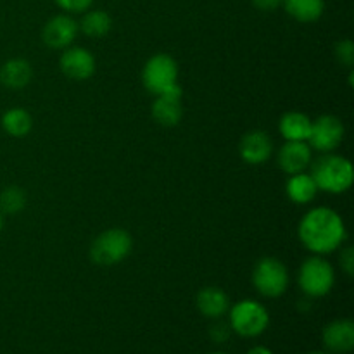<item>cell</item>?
<instances>
[{
    "label": "cell",
    "mask_w": 354,
    "mask_h": 354,
    "mask_svg": "<svg viewBox=\"0 0 354 354\" xmlns=\"http://www.w3.org/2000/svg\"><path fill=\"white\" fill-rule=\"evenodd\" d=\"M299 241L315 254H328L341 248L346 241V225L341 214L330 207H315L301 220Z\"/></svg>",
    "instance_id": "obj_1"
},
{
    "label": "cell",
    "mask_w": 354,
    "mask_h": 354,
    "mask_svg": "<svg viewBox=\"0 0 354 354\" xmlns=\"http://www.w3.org/2000/svg\"><path fill=\"white\" fill-rule=\"evenodd\" d=\"M310 175L313 176L318 190L328 194H344L346 190L351 189L354 180L353 165L349 159L335 156L332 152L313 162Z\"/></svg>",
    "instance_id": "obj_2"
},
{
    "label": "cell",
    "mask_w": 354,
    "mask_h": 354,
    "mask_svg": "<svg viewBox=\"0 0 354 354\" xmlns=\"http://www.w3.org/2000/svg\"><path fill=\"white\" fill-rule=\"evenodd\" d=\"M131 248H133V241L127 230L109 228L93 241L92 248H90V258L97 265L113 266L127 259V256L131 252Z\"/></svg>",
    "instance_id": "obj_3"
},
{
    "label": "cell",
    "mask_w": 354,
    "mask_h": 354,
    "mask_svg": "<svg viewBox=\"0 0 354 354\" xmlns=\"http://www.w3.org/2000/svg\"><path fill=\"white\" fill-rule=\"evenodd\" d=\"M301 290L308 297H324L332 290L335 283V273L330 263L322 256H311L304 259L297 275Z\"/></svg>",
    "instance_id": "obj_4"
},
{
    "label": "cell",
    "mask_w": 354,
    "mask_h": 354,
    "mask_svg": "<svg viewBox=\"0 0 354 354\" xmlns=\"http://www.w3.org/2000/svg\"><path fill=\"white\" fill-rule=\"evenodd\" d=\"M228 311H230V328L242 337H258L268 328L270 315L258 301H239Z\"/></svg>",
    "instance_id": "obj_5"
},
{
    "label": "cell",
    "mask_w": 354,
    "mask_h": 354,
    "mask_svg": "<svg viewBox=\"0 0 354 354\" xmlns=\"http://www.w3.org/2000/svg\"><path fill=\"white\" fill-rule=\"evenodd\" d=\"M252 286L261 296L280 297L289 287V270L277 258L259 259L252 270Z\"/></svg>",
    "instance_id": "obj_6"
},
{
    "label": "cell",
    "mask_w": 354,
    "mask_h": 354,
    "mask_svg": "<svg viewBox=\"0 0 354 354\" xmlns=\"http://www.w3.org/2000/svg\"><path fill=\"white\" fill-rule=\"evenodd\" d=\"M142 83L152 95L165 93L178 85V64L168 54H158L149 59L142 71Z\"/></svg>",
    "instance_id": "obj_7"
},
{
    "label": "cell",
    "mask_w": 354,
    "mask_h": 354,
    "mask_svg": "<svg viewBox=\"0 0 354 354\" xmlns=\"http://www.w3.org/2000/svg\"><path fill=\"white\" fill-rule=\"evenodd\" d=\"M344 140V124L337 116L325 114L311 124V133L308 144L318 152H334Z\"/></svg>",
    "instance_id": "obj_8"
},
{
    "label": "cell",
    "mask_w": 354,
    "mask_h": 354,
    "mask_svg": "<svg viewBox=\"0 0 354 354\" xmlns=\"http://www.w3.org/2000/svg\"><path fill=\"white\" fill-rule=\"evenodd\" d=\"M78 35V23L68 14H59L45 23L41 37L47 47L55 50H64L75 41Z\"/></svg>",
    "instance_id": "obj_9"
},
{
    "label": "cell",
    "mask_w": 354,
    "mask_h": 354,
    "mask_svg": "<svg viewBox=\"0 0 354 354\" xmlns=\"http://www.w3.org/2000/svg\"><path fill=\"white\" fill-rule=\"evenodd\" d=\"M182 88L175 85L173 88L166 90L165 93L156 95L152 104V118L161 127H176L182 121L183 106H182Z\"/></svg>",
    "instance_id": "obj_10"
},
{
    "label": "cell",
    "mask_w": 354,
    "mask_h": 354,
    "mask_svg": "<svg viewBox=\"0 0 354 354\" xmlns=\"http://www.w3.org/2000/svg\"><path fill=\"white\" fill-rule=\"evenodd\" d=\"M59 66H61V71L68 78L83 82V80H88L95 73V57L86 48L71 47L62 52L61 59H59Z\"/></svg>",
    "instance_id": "obj_11"
},
{
    "label": "cell",
    "mask_w": 354,
    "mask_h": 354,
    "mask_svg": "<svg viewBox=\"0 0 354 354\" xmlns=\"http://www.w3.org/2000/svg\"><path fill=\"white\" fill-rule=\"evenodd\" d=\"M239 152H241V158L244 159L248 165H265V162L272 158L273 142L266 131H249V133H245L244 137H242L241 145H239Z\"/></svg>",
    "instance_id": "obj_12"
},
{
    "label": "cell",
    "mask_w": 354,
    "mask_h": 354,
    "mask_svg": "<svg viewBox=\"0 0 354 354\" xmlns=\"http://www.w3.org/2000/svg\"><path fill=\"white\" fill-rule=\"evenodd\" d=\"M313 159V151H311L308 142H287L279 151V166L287 175H296L303 173Z\"/></svg>",
    "instance_id": "obj_13"
},
{
    "label": "cell",
    "mask_w": 354,
    "mask_h": 354,
    "mask_svg": "<svg viewBox=\"0 0 354 354\" xmlns=\"http://www.w3.org/2000/svg\"><path fill=\"white\" fill-rule=\"evenodd\" d=\"M322 341L330 353H349L354 348V324L351 320L330 322L322 332Z\"/></svg>",
    "instance_id": "obj_14"
},
{
    "label": "cell",
    "mask_w": 354,
    "mask_h": 354,
    "mask_svg": "<svg viewBox=\"0 0 354 354\" xmlns=\"http://www.w3.org/2000/svg\"><path fill=\"white\" fill-rule=\"evenodd\" d=\"M197 310L207 318H218L223 317L225 313H228L230 310V301L228 296L225 294V290H221L220 287H204L203 290H199L197 294Z\"/></svg>",
    "instance_id": "obj_15"
},
{
    "label": "cell",
    "mask_w": 354,
    "mask_h": 354,
    "mask_svg": "<svg viewBox=\"0 0 354 354\" xmlns=\"http://www.w3.org/2000/svg\"><path fill=\"white\" fill-rule=\"evenodd\" d=\"M311 121L310 116L297 111H290L280 118L279 131L287 142H308L311 133Z\"/></svg>",
    "instance_id": "obj_16"
},
{
    "label": "cell",
    "mask_w": 354,
    "mask_h": 354,
    "mask_svg": "<svg viewBox=\"0 0 354 354\" xmlns=\"http://www.w3.org/2000/svg\"><path fill=\"white\" fill-rule=\"evenodd\" d=\"M33 69L26 59H10L0 68V83L7 88H23L31 82Z\"/></svg>",
    "instance_id": "obj_17"
},
{
    "label": "cell",
    "mask_w": 354,
    "mask_h": 354,
    "mask_svg": "<svg viewBox=\"0 0 354 354\" xmlns=\"http://www.w3.org/2000/svg\"><path fill=\"white\" fill-rule=\"evenodd\" d=\"M286 192L289 196V199L296 204H308L317 197L318 187L315 183L313 176L310 173H296V175H290V178L287 180Z\"/></svg>",
    "instance_id": "obj_18"
},
{
    "label": "cell",
    "mask_w": 354,
    "mask_h": 354,
    "mask_svg": "<svg viewBox=\"0 0 354 354\" xmlns=\"http://www.w3.org/2000/svg\"><path fill=\"white\" fill-rule=\"evenodd\" d=\"M282 6L299 23H313L325 10V0H283Z\"/></svg>",
    "instance_id": "obj_19"
},
{
    "label": "cell",
    "mask_w": 354,
    "mask_h": 354,
    "mask_svg": "<svg viewBox=\"0 0 354 354\" xmlns=\"http://www.w3.org/2000/svg\"><path fill=\"white\" fill-rule=\"evenodd\" d=\"M2 128L7 135L14 138H23L33 128V118L23 107H12L2 116Z\"/></svg>",
    "instance_id": "obj_20"
},
{
    "label": "cell",
    "mask_w": 354,
    "mask_h": 354,
    "mask_svg": "<svg viewBox=\"0 0 354 354\" xmlns=\"http://www.w3.org/2000/svg\"><path fill=\"white\" fill-rule=\"evenodd\" d=\"M113 21L106 10H85L82 23L78 24L80 30L90 38H102L111 31Z\"/></svg>",
    "instance_id": "obj_21"
},
{
    "label": "cell",
    "mask_w": 354,
    "mask_h": 354,
    "mask_svg": "<svg viewBox=\"0 0 354 354\" xmlns=\"http://www.w3.org/2000/svg\"><path fill=\"white\" fill-rule=\"evenodd\" d=\"M26 206V194L21 187L10 185L0 192V213L16 214Z\"/></svg>",
    "instance_id": "obj_22"
},
{
    "label": "cell",
    "mask_w": 354,
    "mask_h": 354,
    "mask_svg": "<svg viewBox=\"0 0 354 354\" xmlns=\"http://www.w3.org/2000/svg\"><path fill=\"white\" fill-rule=\"evenodd\" d=\"M335 54H337V59L346 64L348 68H351L354 62V45L351 40H342L339 41L337 47H335Z\"/></svg>",
    "instance_id": "obj_23"
},
{
    "label": "cell",
    "mask_w": 354,
    "mask_h": 354,
    "mask_svg": "<svg viewBox=\"0 0 354 354\" xmlns=\"http://www.w3.org/2000/svg\"><path fill=\"white\" fill-rule=\"evenodd\" d=\"M93 0H55L59 7L66 12H85L90 9Z\"/></svg>",
    "instance_id": "obj_24"
},
{
    "label": "cell",
    "mask_w": 354,
    "mask_h": 354,
    "mask_svg": "<svg viewBox=\"0 0 354 354\" xmlns=\"http://www.w3.org/2000/svg\"><path fill=\"white\" fill-rule=\"evenodd\" d=\"M341 266L349 277L354 273V249L351 245H348V248L341 252Z\"/></svg>",
    "instance_id": "obj_25"
},
{
    "label": "cell",
    "mask_w": 354,
    "mask_h": 354,
    "mask_svg": "<svg viewBox=\"0 0 354 354\" xmlns=\"http://www.w3.org/2000/svg\"><path fill=\"white\" fill-rule=\"evenodd\" d=\"M228 334H230V332H228L227 325L214 324L213 327H211V337H213V341H216V342L227 341Z\"/></svg>",
    "instance_id": "obj_26"
},
{
    "label": "cell",
    "mask_w": 354,
    "mask_h": 354,
    "mask_svg": "<svg viewBox=\"0 0 354 354\" xmlns=\"http://www.w3.org/2000/svg\"><path fill=\"white\" fill-rule=\"evenodd\" d=\"M283 0H252V6L259 10H265V12H270V10H275L282 6Z\"/></svg>",
    "instance_id": "obj_27"
},
{
    "label": "cell",
    "mask_w": 354,
    "mask_h": 354,
    "mask_svg": "<svg viewBox=\"0 0 354 354\" xmlns=\"http://www.w3.org/2000/svg\"><path fill=\"white\" fill-rule=\"evenodd\" d=\"M245 354H273V353L270 351L268 348H265V346H256V348L249 349V351Z\"/></svg>",
    "instance_id": "obj_28"
},
{
    "label": "cell",
    "mask_w": 354,
    "mask_h": 354,
    "mask_svg": "<svg viewBox=\"0 0 354 354\" xmlns=\"http://www.w3.org/2000/svg\"><path fill=\"white\" fill-rule=\"evenodd\" d=\"M2 225H3V220H2V213H0V230H2Z\"/></svg>",
    "instance_id": "obj_29"
},
{
    "label": "cell",
    "mask_w": 354,
    "mask_h": 354,
    "mask_svg": "<svg viewBox=\"0 0 354 354\" xmlns=\"http://www.w3.org/2000/svg\"><path fill=\"white\" fill-rule=\"evenodd\" d=\"M310 354H328V353H310Z\"/></svg>",
    "instance_id": "obj_30"
},
{
    "label": "cell",
    "mask_w": 354,
    "mask_h": 354,
    "mask_svg": "<svg viewBox=\"0 0 354 354\" xmlns=\"http://www.w3.org/2000/svg\"><path fill=\"white\" fill-rule=\"evenodd\" d=\"M213 354H225V353H213Z\"/></svg>",
    "instance_id": "obj_31"
}]
</instances>
